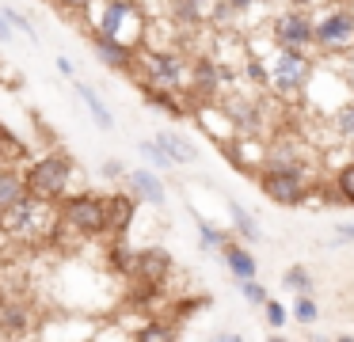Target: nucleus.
Here are the masks:
<instances>
[{"label":"nucleus","mask_w":354,"mask_h":342,"mask_svg":"<svg viewBox=\"0 0 354 342\" xmlns=\"http://www.w3.org/2000/svg\"><path fill=\"white\" fill-rule=\"evenodd\" d=\"M54 220H57L54 202L35 198V194H24L16 205L0 209V232L16 236V240H31V236H39L42 228H50Z\"/></svg>","instance_id":"f257e3e1"},{"label":"nucleus","mask_w":354,"mask_h":342,"mask_svg":"<svg viewBox=\"0 0 354 342\" xmlns=\"http://www.w3.org/2000/svg\"><path fill=\"white\" fill-rule=\"evenodd\" d=\"M133 68L145 80V88H164V91H179L183 84H191V65L179 53H164V50H149L141 57H133Z\"/></svg>","instance_id":"f03ea898"},{"label":"nucleus","mask_w":354,"mask_h":342,"mask_svg":"<svg viewBox=\"0 0 354 342\" xmlns=\"http://www.w3.org/2000/svg\"><path fill=\"white\" fill-rule=\"evenodd\" d=\"M69 175H73V164L65 152H50V156L35 160L31 167H27V194L35 198H46V202H57V198L69 190Z\"/></svg>","instance_id":"7ed1b4c3"},{"label":"nucleus","mask_w":354,"mask_h":342,"mask_svg":"<svg viewBox=\"0 0 354 342\" xmlns=\"http://www.w3.org/2000/svg\"><path fill=\"white\" fill-rule=\"evenodd\" d=\"M270 88L278 91V95H297V91H305V84L313 80V61H308L305 50H290V46H282V50L274 53V61H270Z\"/></svg>","instance_id":"20e7f679"},{"label":"nucleus","mask_w":354,"mask_h":342,"mask_svg":"<svg viewBox=\"0 0 354 342\" xmlns=\"http://www.w3.org/2000/svg\"><path fill=\"white\" fill-rule=\"evenodd\" d=\"M62 220L80 236H103L107 232V198L100 194H77L62 202Z\"/></svg>","instance_id":"39448f33"},{"label":"nucleus","mask_w":354,"mask_h":342,"mask_svg":"<svg viewBox=\"0 0 354 342\" xmlns=\"http://www.w3.org/2000/svg\"><path fill=\"white\" fill-rule=\"evenodd\" d=\"M95 35H107V38H118L126 46H138V38H141L138 4L133 0H107L100 23H95Z\"/></svg>","instance_id":"423d86ee"},{"label":"nucleus","mask_w":354,"mask_h":342,"mask_svg":"<svg viewBox=\"0 0 354 342\" xmlns=\"http://www.w3.org/2000/svg\"><path fill=\"white\" fill-rule=\"evenodd\" d=\"M316 46L328 53H351V46H354V12L351 8H335V12L316 19Z\"/></svg>","instance_id":"0eeeda50"},{"label":"nucleus","mask_w":354,"mask_h":342,"mask_svg":"<svg viewBox=\"0 0 354 342\" xmlns=\"http://www.w3.org/2000/svg\"><path fill=\"white\" fill-rule=\"evenodd\" d=\"M259 182H263V194L278 205L305 202V175H301V167H267Z\"/></svg>","instance_id":"6e6552de"},{"label":"nucleus","mask_w":354,"mask_h":342,"mask_svg":"<svg viewBox=\"0 0 354 342\" xmlns=\"http://www.w3.org/2000/svg\"><path fill=\"white\" fill-rule=\"evenodd\" d=\"M274 38L290 50H308V46H316V19L305 8H290L274 19Z\"/></svg>","instance_id":"1a4fd4ad"},{"label":"nucleus","mask_w":354,"mask_h":342,"mask_svg":"<svg viewBox=\"0 0 354 342\" xmlns=\"http://www.w3.org/2000/svg\"><path fill=\"white\" fill-rule=\"evenodd\" d=\"M168 270H171L168 251H164V247H149V251H138V255H133V270L130 274H138L145 285H160V281L168 278Z\"/></svg>","instance_id":"9d476101"},{"label":"nucleus","mask_w":354,"mask_h":342,"mask_svg":"<svg viewBox=\"0 0 354 342\" xmlns=\"http://www.w3.org/2000/svg\"><path fill=\"white\" fill-rule=\"evenodd\" d=\"M92 50H95V57H100L107 68H133V57H138L133 46L118 42V38H107V35H95Z\"/></svg>","instance_id":"9b49d317"},{"label":"nucleus","mask_w":354,"mask_h":342,"mask_svg":"<svg viewBox=\"0 0 354 342\" xmlns=\"http://www.w3.org/2000/svg\"><path fill=\"white\" fill-rule=\"evenodd\" d=\"M221 80H225V68L214 65L209 57H202V61H194V65H191V88L198 91V95L209 99L217 88H221Z\"/></svg>","instance_id":"f8f14e48"},{"label":"nucleus","mask_w":354,"mask_h":342,"mask_svg":"<svg viewBox=\"0 0 354 342\" xmlns=\"http://www.w3.org/2000/svg\"><path fill=\"white\" fill-rule=\"evenodd\" d=\"M130 187H133V194L141 198V202H149V205H164V182L156 179L149 167H138V171H130Z\"/></svg>","instance_id":"ddd939ff"},{"label":"nucleus","mask_w":354,"mask_h":342,"mask_svg":"<svg viewBox=\"0 0 354 342\" xmlns=\"http://www.w3.org/2000/svg\"><path fill=\"white\" fill-rule=\"evenodd\" d=\"M130 220H133V198H130V194H115V198H107V232L126 236Z\"/></svg>","instance_id":"4468645a"},{"label":"nucleus","mask_w":354,"mask_h":342,"mask_svg":"<svg viewBox=\"0 0 354 342\" xmlns=\"http://www.w3.org/2000/svg\"><path fill=\"white\" fill-rule=\"evenodd\" d=\"M267 167H301V149L293 137L278 133L274 144L267 149Z\"/></svg>","instance_id":"2eb2a0df"},{"label":"nucleus","mask_w":354,"mask_h":342,"mask_svg":"<svg viewBox=\"0 0 354 342\" xmlns=\"http://www.w3.org/2000/svg\"><path fill=\"white\" fill-rule=\"evenodd\" d=\"M221 258H225V266H229V274H236V281L240 278H255V270H259V266H255V258L248 255L244 247H236V243H225Z\"/></svg>","instance_id":"dca6fc26"},{"label":"nucleus","mask_w":354,"mask_h":342,"mask_svg":"<svg viewBox=\"0 0 354 342\" xmlns=\"http://www.w3.org/2000/svg\"><path fill=\"white\" fill-rule=\"evenodd\" d=\"M77 95L84 99V106L92 111V118H95V126L100 129H115V114L107 111V103L100 99V91H92L88 84H77Z\"/></svg>","instance_id":"f3484780"},{"label":"nucleus","mask_w":354,"mask_h":342,"mask_svg":"<svg viewBox=\"0 0 354 342\" xmlns=\"http://www.w3.org/2000/svg\"><path fill=\"white\" fill-rule=\"evenodd\" d=\"M156 141L164 144V152H168L176 164H191V160H198V149H194L187 137H179V133H156Z\"/></svg>","instance_id":"a211bd4d"},{"label":"nucleus","mask_w":354,"mask_h":342,"mask_svg":"<svg viewBox=\"0 0 354 342\" xmlns=\"http://www.w3.org/2000/svg\"><path fill=\"white\" fill-rule=\"evenodd\" d=\"M24 194H27V179H19V175L8 171V167H0V209L16 205Z\"/></svg>","instance_id":"6ab92c4d"},{"label":"nucleus","mask_w":354,"mask_h":342,"mask_svg":"<svg viewBox=\"0 0 354 342\" xmlns=\"http://www.w3.org/2000/svg\"><path fill=\"white\" fill-rule=\"evenodd\" d=\"M331 126H335V133L343 137L346 144H354V103H343L335 111V118H331Z\"/></svg>","instance_id":"aec40b11"},{"label":"nucleus","mask_w":354,"mask_h":342,"mask_svg":"<svg viewBox=\"0 0 354 342\" xmlns=\"http://www.w3.org/2000/svg\"><path fill=\"white\" fill-rule=\"evenodd\" d=\"M229 213H232V220H236V232L244 236V240H259V228H255V220H252V213L244 209V205H236V202H229Z\"/></svg>","instance_id":"412c9836"},{"label":"nucleus","mask_w":354,"mask_h":342,"mask_svg":"<svg viewBox=\"0 0 354 342\" xmlns=\"http://www.w3.org/2000/svg\"><path fill=\"white\" fill-rule=\"evenodd\" d=\"M138 152H141V156H145L153 167H176V160H171L168 152H164V144H160V141H141V144H138Z\"/></svg>","instance_id":"4be33fe9"},{"label":"nucleus","mask_w":354,"mask_h":342,"mask_svg":"<svg viewBox=\"0 0 354 342\" xmlns=\"http://www.w3.org/2000/svg\"><path fill=\"white\" fill-rule=\"evenodd\" d=\"M24 156H27L24 141H16L8 129L0 126V164H8V160H24Z\"/></svg>","instance_id":"5701e85b"},{"label":"nucleus","mask_w":354,"mask_h":342,"mask_svg":"<svg viewBox=\"0 0 354 342\" xmlns=\"http://www.w3.org/2000/svg\"><path fill=\"white\" fill-rule=\"evenodd\" d=\"M335 190L343 194V202H351V205H354V160L339 167V175H335Z\"/></svg>","instance_id":"b1692460"},{"label":"nucleus","mask_w":354,"mask_h":342,"mask_svg":"<svg viewBox=\"0 0 354 342\" xmlns=\"http://www.w3.org/2000/svg\"><path fill=\"white\" fill-rule=\"evenodd\" d=\"M286 289H293V293H313V278H308V270L290 266V270H286Z\"/></svg>","instance_id":"393cba45"},{"label":"nucleus","mask_w":354,"mask_h":342,"mask_svg":"<svg viewBox=\"0 0 354 342\" xmlns=\"http://www.w3.org/2000/svg\"><path fill=\"white\" fill-rule=\"evenodd\" d=\"M316 316H320V308H316V301L308 293H301V301L293 304V319H301V323H316Z\"/></svg>","instance_id":"a878e982"},{"label":"nucleus","mask_w":354,"mask_h":342,"mask_svg":"<svg viewBox=\"0 0 354 342\" xmlns=\"http://www.w3.org/2000/svg\"><path fill=\"white\" fill-rule=\"evenodd\" d=\"M240 293H244L252 304H267V301H270V296H267V289H263L255 278H240Z\"/></svg>","instance_id":"bb28decb"},{"label":"nucleus","mask_w":354,"mask_h":342,"mask_svg":"<svg viewBox=\"0 0 354 342\" xmlns=\"http://www.w3.org/2000/svg\"><path fill=\"white\" fill-rule=\"evenodd\" d=\"M263 308H267V323H270V327H282V323H286V308H282L278 301H267Z\"/></svg>","instance_id":"cd10ccee"},{"label":"nucleus","mask_w":354,"mask_h":342,"mask_svg":"<svg viewBox=\"0 0 354 342\" xmlns=\"http://www.w3.org/2000/svg\"><path fill=\"white\" fill-rule=\"evenodd\" d=\"M171 327H160V323H149V327H141L138 331V339H171Z\"/></svg>","instance_id":"c85d7f7f"},{"label":"nucleus","mask_w":354,"mask_h":342,"mask_svg":"<svg viewBox=\"0 0 354 342\" xmlns=\"http://www.w3.org/2000/svg\"><path fill=\"white\" fill-rule=\"evenodd\" d=\"M198 232H202V243H206V247H221V243H225V236H221V232H214V228H209L206 220H198Z\"/></svg>","instance_id":"c756f323"},{"label":"nucleus","mask_w":354,"mask_h":342,"mask_svg":"<svg viewBox=\"0 0 354 342\" xmlns=\"http://www.w3.org/2000/svg\"><path fill=\"white\" fill-rule=\"evenodd\" d=\"M4 15L12 19V27H16V30H24V35H31V42H35V27L24 19V15H19V12H12V8H4Z\"/></svg>","instance_id":"7c9ffc66"},{"label":"nucleus","mask_w":354,"mask_h":342,"mask_svg":"<svg viewBox=\"0 0 354 342\" xmlns=\"http://www.w3.org/2000/svg\"><path fill=\"white\" fill-rule=\"evenodd\" d=\"M16 38V27H12V19L4 12H0V42H12Z\"/></svg>","instance_id":"2f4dec72"},{"label":"nucleus","mask_w":354,"mask_h":342,"mask_svg":"<svg viewBox=\"0 0 354 342\" xmlns=\"http://www.w3.org/2000/svg\"><path fill=\"white\" fill-rule=\"evenodd\" d=\"M4 327H8V331H19V327H24V312L12 308V312H8V319H4Z\"/></svg>","instance_id":"473e14b6"},{"label":"nucleus","mask_w":354,"mask_h":342,"mask_svg":"<svg viewBox=\"0 0 354 342\" xmlns=\"http://www.w3.org/2000/svg\"><path fill=\"white\" fill-rule=\"evenodd\" d=\"M103 175H107V179H118V175H126V167L118 164V160H107V164H103Z\"/></svg>","instance_id":"72a5a7b5"},{"label":"nucleus","mask_w":354,"mask_h":342,"mask_svg":"<svg viewBox=\"0 0 354 342\" xmlns=\"http://www.w3.org/2000/svg\"><path fill=\"white\" fill-rule=\"evenodd\" d=\"M57 73H62V76H77V68H73L69 57H57Z\"/></svg>","instance_id":"f704fd0d"},{"label":"nucleus","mask_w":354,"mask_h":342,"mask_svg":"<svg viewBox=\"0 0 354 342\" xmlns=\"http://www.w3.org/2000/svg\"><path fill=\"white\" fill-rule=\"evenodd\" d=\"M346 240H354V225H343L335 232V243H346Z\"/></svg>","instance_id":"c9c22d12"},{"label":"nucleus","mask_w":354,"mask_h":342,"mask_svg":"<svg viewBox=\"0 0 354 342\" xmlns=\"http://www.w3.org/2000/svg\"><path fill=\"white\" fill-rule=\"evenodd\" d=\"M62 4H65V8H88L92 0H62Z\"/></svg>","instance_id":"e433bc0d"},{"label":"nucleus","mask_w":354,"mask_h":342,"mask_svg":"<svg viewBox=\"0 0 354 342\" xmlns=\"http://www.w3.org/2000/svg\"><path fill=\"white\" fill-rule=\"evenodd\" d=\"M187 4H194V8H202V4H209V0H187Z\"/></svg>","instance_id":"4c0bfd02"}]
</instances>
